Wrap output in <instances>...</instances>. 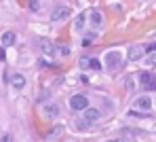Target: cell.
<instances>
[{"instance_id": "obj_22", "label": "cell", "mask_w": 156, "mask_h": 142, "mask_svg": "<svg viewBox=\"0 0 156 142\" xmlns=\"http://www.w3.org/2000/svg\"><path fill=\"white\" fill-rule=\"evenodd\" d=\"M4 57H6V55H4V49L0 47V59H4Z\"/></svg>"}, {"instance_id": "obj_18", "label": "cell", "mask_w": 156, "mask_h": 142, "mask_svg": "<svg viewBox=\"0 0 156 142\" xmlns=\"http://www.w3.org/2000/svg\"><path fill=\"white\" fill-rule=\"evenodd\" d=\"M0 142H15V138H13V134H4L0 138Z\"/></svg>"}, {"instance_id": "obj_7", "label": "cell", "mask_w": 156, "mask_h": 142, "mask_svg": "<svg viewBox=\"0 0 156 142\" xmlns=\"http://www.w3.org/2000/svg\"><path fill=\"white\" fill-rule=\"evenodd\" d=\"M144 55H146V53H144V47H141V45H133L129 49V59L131 62H137V59H141Z\"/></svg>"}, {"instance_id": "obj_20", "label": "cell", "mask_w": 156, "mask_h": 142, "mask_svg": "<svg viewBox=\"0 0 156 142\" xmlns=\"http://www.w3.org/2000/svg\"><path fill=\"white\" fill-rule=\"evenodd\" d=\"M61 132H63V127H61V125H57V127H55V129H53V136H59V134H61Z\"/></svg>"}, {"instance_id": "obj_16", "label": "cell", "mask_w": 156, "mask_h": 142, "mask_svg": "<svg viewBox=\"0 0 156 142\" xmlns=\"http://www.w3.org/2000/svg\"><path fill=\"white\" fill-rule=\"evenodd\" d=\"M144 53H156V43H150L148 47H144Z\"/></svg>"}, {"instance_id": "obj_12", "label": "cell", "mask_w": 156, "mask_h": 142, "mask_svg": "<svg viewBox=\"0 0 156 142\" xmlns=\"http://www.w3.org/2000/svg\"><path fill=\"white\" fill-rule=\"evenodd\" d=\"M101 114L97 108H84V121H89V123H93V121H97Z\"/></svg>"}, {"instance_id": "obj_23", "label": "cell", "mask_w": 156, "mask_h": 142, "mask_svg": "<svg viewBox=\"0 0 156 142\" xmlns=\"http://www.w3.org/2000/svg\"><path fill=\"white\" fill-rule=\"evenodd\" d=\"M116 142H131V140H127V138H120V140H116Z\"/></svg>"}, {"instance_id": "obj_21", "label": "cell", "mask_w": 156, "mask_h": 142, "mask_svg": "<svg viewBox=\"0 0 156 142\" xmlns=\"http://www.w3.org/2000/svg\"><path fill=\"white\" fill-rule=\"evenodd\" d=\"M80 66L87 68V66H89V57H82V59H80Z\"/></svg>"}, {"instance_id": "obj_11", "label": "cell", "mask_w": 156, "mask_h": 142, "mask_svg": "<svg viewBox=\"0 0 156 142\" xmlns=\"http://www.w3.org/2000/svg\"><path fill=\"white\" fill-rule=\"evenodd\" d=\"M42 113H44L47 119H53V117H57V114H59V106H57V104H47V106L42 108Z\"/></svg>"}, {"instance_id": "obj_5", "label": "cell", "mask_w": 156, "mask_h": 142, "mask_svg": "<svg viewBox=\"0 0 156 142\" xmlns=\"http://www.w3.org/2000/svg\"><path fill=\"white\" fill-rule=\"evenodd\" d=\"M15 38H17L15 32H2V34H0V47H2V49H4V47H11V45L15 43Z\"/></svg>"}, {"instance_id": "obj_9", "label": "cell", "mask_w": 156, "mask_h": 142, "mask_svg": "<svg viewBox=\"0 0 156 142\" xmlns=\"http://www.w3.org/2000/svg\"><path fill=\"white\" fill-rule=\"evenodd\" d=\"M87 15H89V21H91L95 28H99V26L104 24V15H101L99 11H95V9H93V11H91V13H87Z\"/></svg>"}, {"instance_id": "obj_4", "label": "cell", "mask_w": 156, "mask_h": 142, "mask_svg": "<svg viewBox=\"0 0 156 142\" xmlns=\"http://www.w3.org/2000/svg\"><path fill=\"white\" fill-rule=\"evenodd\" d=\"M139 81H141V85L146 87V89H156V79L152 72H141L139 74Z\"/></svg>"}, {"instance_id": "obj_6", "label": "cell", "mask_w": 156, "mask_h": 142, "mask_svg": "<svg viewBox=\"0 0 156 142\" xmlns=\"http://www.w3.org/2000/svg\"><path fill=\"white\" fill-rule=\"evenodd\" d=\"M135 108H137V110H150V108H152V100H150L148 95H141V98L135 100Z\"/></svg>"}, {"instance_id": "obj_3", "label": "cell", "mask_w": 156, "mask_h": 142, "mask_svg": "<svg viewBox=\"0 0 156 142\" xmlns=\"http://www.w3.org/2000/svg\"><path fill=\"white\" fill-rule=\"evenodd\" d=\"M68 15H72L70 6H55L53 13H51V19L53 21H61V19H66Z\"/></svg>"}, {"instance_id": "obj_24", "label": "cell", "mask_w": 156, "mask_h": 142, "mask_svg": "<svg viewBox=\"0 0 156 142\" xmlns=\"http://www.w3.org/2000/svg\"><path fill=\"white\" fill-rule=\"evenodd\" d=\"M154 68H156V64H154Z\"/></svg>"}, {"instance_id": "obj_10", "label": "cell", "mask_w": 156, "mask_h": 142, "mask_svg": "<svg viewBox=\"0 0 156 142\" xmlns=\"http://www.w3.org/2000/svg\"><path fill=\"white\" fill-rule=\"evenodd\" d=\"M40 47H42V53L44 55H53L55 53V47H53V43L49 38H40Z\"/></svg>"}, {"instance_id": "obj_13", "label": "cell", "mask_w": 156, "mask_h": 142, "mask_svg": "<svg viewBox=\"0 0 156 142\" xmlns=\"http://www.w3.org/2000/svg\"><path fill=\"white\" fill-rule=\"evenodd\" d=\"M84 24H87V13H80V15L76 17V21H74V28L80 32V30L84 28Z\"/></svg>"}, {"instance_id": "obj_2", "label": "cell", "mask_w": 156, "mask_h": 142, "mask_svg": "<svg viewBox=\"0 0 156 142\" xmlns=\"http://www.w3.org/2000/svg\"><path fill=\"white\" fill-rule=\"evenodd\" d=\"M105 64H108L110 70H114V68H118V66L122 64V57H120L118 51H110V53L105 55Z\"/></svg>"}, {"instance_id": "obj_15", "label": "cell", "mask_w": 156, "mask_h": 142, "mask_svg": "<svg viewBox=\"0 0 156 142\" xmlns=\"http://www.w3.org/2000/svg\"><path fill=\"white\" fill-rule=\"evenodd\" d=\"M89 125H91V123H89V121H84V119H78V121H76V127H78V129H89Z\"/></svg>"}, {"instance_id": "obj_17", "label": "cell", "mask_w": 156, "mask_h": 142, "mask_svg": "<svg viewBox=\"0 0 156 142\" xmlns=\"http://www.w3.org/2000/svg\"><path fill=\"white\" fill-rule=\"evenodd\" d=\"M27 6H30L32 11H38V9H40V4H38V0H30V2H27Z\"/></svg>"}, {"instance_id": "obj_14", "label": "cell", "mask_w": 156, "mask_h": 142, "mask_svg": "<svg viewBox=\"0 0 156 142\" xmlns=\"http://www.w3.org/2000/svg\"><path fill=\"white\" fill-rule=\"evenodd\" d=\"M87 68H93V70H101V62L95 59V57H89V66Z\"/></svg>"}, {"instance_id": "obj_8", "label": "cell", "mask_w": 156, "mask_h": 142, "mask_svg": "<svg viewBox=\"0 0 156 142\" xmlns=\"http://www.w3.org/2000/svg\"><path fill=\"white\" fill-rule=\"evenodd\" d=\"M11 85H13V89L21 91V89L26 87V77H23V74H13V77H11Z\"/></svg>"}, {"instance_id": "obj_1", "label": "cell", "mask_w": 156, "mask_h": 142, "mask_svg": "<svg viewBox=\"0 0 156 142\" xmlns=\"http://www.w3.org/2000/svg\"><path fill=\"white\" fill-rule=\"evenodd\" d=\"M70 108H72V110H84V108H89V98L82 95V93L72 95V98H70Z\"/></svg>"}, {"instance_id": "obj_19", "label": "cell", "mask_w": 156, "mask_h": 142, "mask_svg": "<svg viewBox=\"0 0 156 142\" xmlns=\"http://www.w3.org/2000/svg\"><path fill=\"white\" fill-rule=\"evenodd\" d=\"M59 51H61V55H70V47H68V45H61Z\"/></svg>"}]
</instances>
